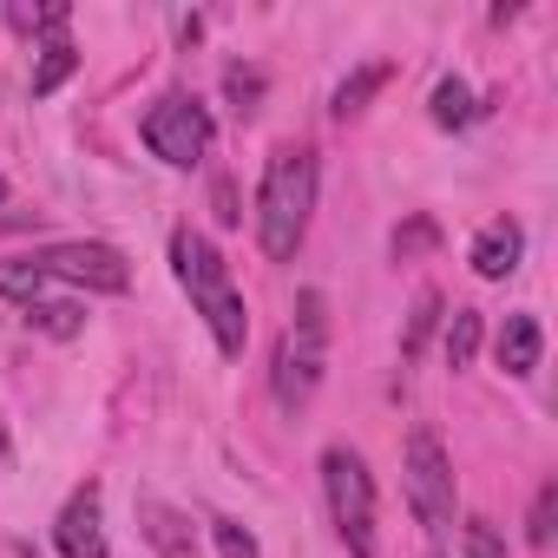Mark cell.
Wrapping results in <instances>:
<instances>
[{"instance_id":"6da1fadb","label":"cell","mask_w":558,"mask_h":558,"mask_svg":"<svg viewBox=\"0 0 558 558\" xmlns=\"http://www.w3.org/2000/svg\"><path fill=\"white\" fill-rule=\"evenodd\" d=\"M316 210V151L310 145H276L263 158V191H256V236L269 263H290L310 236Z\"/></svg>"},{"instance_id":"7a4b0ae2","label":"cell","mask_w":558,"mask_h":558,"mask_svg":"<svg viewBox=\"0 0 558 558\" xmlns=\"http://www.w3.org/2000/svg\"><path fill=\"white\" fill-rule=\"evenodd\" d=\"M323 362H329V296L303 290L296 296V323L276 342V368H269V395L283 414H303L323 388Z\"/></svg>"},{"instance_id":"3957f363","label":"cell","mask_w":558,"mask_h":558,"mask_svg":"<svg viewBox=\"0 0 558 558\" xmlns=\"http://www.w3.org/2000/svg\"><path fill=\"white\" fill-rule=\"evenodd\" d=\"M323 493H329V519H336L342 545L355 558H375V473L355 447L323 453Z\"/></svg>"},{"instance_id":"277c9868","label":"cell","mask_w":558,"mask_h":558,"mask_svg":"<svg viewBox=\"0 0 558 558\" xmlns=\"http://www.w3.org/2000/svg\"><path fill=\"white\" fill-rule=\"evenodd\" d=\"M401 486H408V506L427 532H447L453 525V466H447V447L434 427H414L408 434V453H401Z\"/></svg>"},{"instance_id":"5b68a950","label":"cell","mask_w":558,"mask_h":558,"mask_svg":"<svg viewBox=\"0 0 558 558\" xmlns=\"http://www.w3.org/2000/svg\"><path fill=\"white\" fill-rule=\"evenodd\" d=\"M145 145H151V158H165V165H178V171H191L204 151H210V112L191 99V93H165L151 112H145Z\"/></svg>"},{"instance_id":"8992f818","label":"cell","mask_w":558,"mask_h":558,"mask_svg":"<svg viewBox=\"0 0 558 558\" xmlns=\"http://www.w3.org/2000/svg\"><path fill=\"white\" fill-rule=\"evenodd\" d=\"M34 263H40L47 276H66V283L106 290V296L132 290V263H125V250H112V243H53V250H40Z\"/></svg>"},{"instance_id":"52a82bcc","label":"cell","mask_w":558,"mask_h":558,"mask_svg":"<svg viewBox=\"0 0 558 558\" xmlns=\"http://www.w3.org/2000/svg\"><path fill=\"white\" fill-rule=\"evenodd\" d=\"M53 545H60V558H106V512H99V486H80V493L60 506Z\"/></svg>"},{"instance_id":"ba28073f","label":"cell","mask_w":558,"mask_h":558,"mask_svg":"<svg viewBox=\"0 0 558 558\" xmlns=\"http://www.w3.org/2000/svg\"><path fill=\"white\" fill-rule=\"evenodd\" d=\"M171 269H178V283L191 290V303L230 283V276H223V256H217V250H210L191 223H184V230H171Z\"/></svg>"},{"instance_id":"9c48e42d","label":"cell","mask_w":558,"mask_h":558,"mask_svg":"<svg viewBox=\"0 0 558 558\" xmlns=\"http://www.w3.org/2000/svg\"><path fill=\"white\" fill-rule=\"evenodd\" d=\"M138 532H145V545H151L158 558H197L191 519H184L178 506H165V499H138Z\"/></svg>"},{"instance_id":"30bf717a","label":"cell","mask_w":558,"mask_h":558,"mask_svg":"<svg viewBox=\"0 0 558 558\" xmlns=\"http://www.w3.org/2000/svg\"><path fill=\"white\" fill-rule=\"evenodd\" d=\"M519 256H525V230H519L512 217H493V223L473 236V269L486 276V283H506V276L519 269Z\"/></svg>"},{"instance_id":"8fae6325","label":"cell","mask_w":558,"mask_h":558,"mask_svg":"<svg viewBox=\"0 0 558 558\" xmlns=\"http://www.w3.org/2000/svg\"><path fill=\"white\" fill-rule=\"evenodd\" d=\"M197 310H204V323H210V336H217V349L236 362L243 355V342H250V310H243V296L223 283V290H210V296H197Z\"/></svg>"},{"instance_id":"7c38bea8","label":"cell","mask_w":558,"mask_h":558,"mask_svg":"<svg viewBox=\"0 0 558 558\" xmlns=\"http://www.w3.org/2000/svg\"><path fill=\"white\" fill-rule=\"evenodd\" d=\"M538 349H545V336H538V316H506L499 323V336H493V362L506 368V375H532L538 368Z\"/></svg>"},{"instance_id":"4fadbf2b","label":"cell","mask_w":558,"mask_h":558,"mask_svg":"<svg viewBox=\"0 0 558 558\" xmlns=\"http://www.w3.org/2000/svg\"><path fill=\"white\" fill-rule=\"evenodd\" d=\"M73 73H80V47H73L66 34H53V40L40 47V66H34V99H53Z\"/></svg>"},{"instance_id":"5bb4252c","label":"cell","mask_w":558,"mask_h":558,"mask_svg":"<svg viewBox=\"0 0 558 558\" xmlns=\"http://www.w3.org/2000/svg\"><path fill=\"white\" fill-rule=\"evenodd\" d=\"M388 80H395V66H381V60H375V66H362V73H349V80L336 86V106H329V112H336V119H355V112H368V99H375Z\"/></svg>"},{"instance_id":"9a60e30c","label":"cell","mask_w":558,"mask_h":558,"mask_svg":"<svg viewBox=\"0 0 558 558\" xmlns=\"http://www.w3.org/2000/svg\"><path fill=\"white\" fill-rule=\"evenodd\" d=\"M40 290H47V269H40L34 256H8V263H0V296H14V303H40Z\"/></svg>"},{"instance_id":"2e32d148","label":"cell","mask_w":558,"mask_h":558,"mask_svg":"<svg viewBox=\"0 0 558 558\" xmlns=\"http://www.w3.org/2000/svg\"><path fill=\"white\" fill-rule=\"evenodd\" d=\"M473 119H480V106H473L466 80H440V86H434V125L460 132V125H473Z\"/></svg>"},{"instance_id":"e0dca14e","label":"cell","mask_w":558,"mask_h":558,"mask_svg":"<svg viewBox=\"0 0 558 558\" xmlns=\"http://www.w3.org/2000/svg\"><path fill=\"white\" fill-rule=\"evenodd\" d=\"M388 250H395V263H414V256H434V250H440V223H434V217H408V223H395V236H388Z\"/></svg>"},{"instance_id":"ac0fdd59","label":"cell","mask_w":558,"mask_h":558,"mask_svg":"<svg viewBox=\"0 0 558 558\" xmlns=\"http://www.w3.org/2000/svg\"><path fill=\"white\" fill-rule=\"evenodd\" d=\"M434 323H440V290H421V296H414V316H408V329H401V362H421Z\"/></svg>"},{"instance_id":"d6986e66","label":"cell","mask_w":558,"mask_h":558,"mask_svg":"<svg viewBox=\"0 0 558 558\" xmlns=\"http://www.w3.org/2000/svg\"><path fill=\"white\" fill-rule=\"evenodd\" d=\"M27 323L47 329V336H60V342H73L86 329V310L80 303H27Z\"/></svg>"},{"instance_id":"ffe728a7","label":"cell","mask_w":558,"mask_h":558,"mask_svg":"<svg viewBox=\"0 0 558 558\" xmlns=\"http://www.w3.org/2000/svg\"><path fill=\"white\" fill-rule=\"evenodd\" d=\"M480 355V310H453L447 316V368H466Z\"/></svg>"},{"instance_id":"44dd1931","label":"cell","mask_w":558,"mask_h":558,"mask_svg":"<svg viewBox=\"0 0 558 558\" xmlns=\"http://www.w3.org/2000/svg\"><path fill=\"white\" fill-rule=\"evenodd\" d=\"M551 525H558V480H545V486H538V499H532V519H525V538L545 551V545H551Z\"/></svg>"},{"instance_id":"7402d4cb","label":"cell","mask_w":558,"mask_h":558,"mask_svg":"<svg viewBox=\"0 0 558 558\" xmlns=\"http://www.w3.org/2000/svg\"><path fill=\"white\" fill-rule=\"evenodd\" d=\"M460 545H466V558H506V538H499L493 519H466L460 525Z\"/></svg>"},{"instance_id":"603a6c76","label":"cell","mask_w":558,"mask_h":558,"mask_svg":"<svg viewBox=\"0 0 558 558\" xmlns=\"http://www.w3.org/2000/svg\"><path fill=\"white\" fill-rule=\"evenodd\" d=\"M223 93H230L236 112H256V99H263V73H256V66H230V73H223Z\"/></svg>"},{"instance_id":"cb8c5ba5","label":"cell","mask_w":558,"mask_h":558,"mask_svg":"<svg viewBox=\"0 0 558 558\" xmlns=\"http://www.w3.org/2000/svg\"><path fill=\"white\" fill-rule=\"evenodd\" d=\"M210 538H217V558H263L256 538H250L236 519H210Z\"/></svg>"},{"instance_id":"d4e9b609","label":"cell","mask_w":558,"mask_h":558,"mask_svg":"<svg viewBox=\"0 0 558 558\" xmlns=\"http://www.w3.org/2000/svg\"><path fill=\"white\" fill-rule=\"evenodd\" d=\"M243 210H236V197H230V184H217V223H236Z\"/></svg>"},{"instance_id":"484cf974","label":"cell","mask_w":558,"mask_h":558,"mask_svg":"<svg viewBox=\"0 0 558 558\" xmlns=\"http://www.w3.org/2000/svg\"><path fill=\"white\" fill-rule=\"evenodd\" d=\"M0 204H8V178H0Z\"/></svg>"}]
</instances>
